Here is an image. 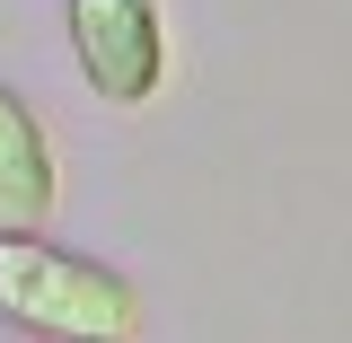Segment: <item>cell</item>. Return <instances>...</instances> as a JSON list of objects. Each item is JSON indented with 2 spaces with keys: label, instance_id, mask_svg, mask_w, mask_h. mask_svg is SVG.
<instances>
[{
  "label": "cell",
  "instance_id": "3",
  "mask_svg": "<svg viewBox=\"0 0 352 343\" xmlns=\"http://www.w3.org/2000/svg\"><path fill=\"white\" fill-rule=\"evenodd\" d=\"M62 168H53V141H44L36 106L0 80V238H36V220H53Z\"/></svg>",
  "mask_w": 352,
  "mask_h": 343
},
{
  "label": "cell",
  "instance_id": "2",
  "mask_svg": "<svg viewBox=\"0 0 352 343\" xmlns=\"http://www.w3.org/2000/svg\"><path fill=\"white\" fill-rule=\"evenodd\" d=\"M80 80L106 106H150L168 80V36H159V0H62Z\"/></svg>",
  "mask_w": 352,
  "mask_h": 343
},
{
  "label": "cell",
  "instance_id": "1",
  "mask_svg": "<svg viewBox=\"0 0 352 343\" xmlns=\"http://www.w3.org/2000/svg\"><path fill=\"white\" fill-rule=\"evenodd\" d=\"M0 317L44 343H132L141 291L115 264L71 256L53 238H0Z\"/></svg>",
  "mask_w": 352,
  "mask_h": 343
}]
</instances>
